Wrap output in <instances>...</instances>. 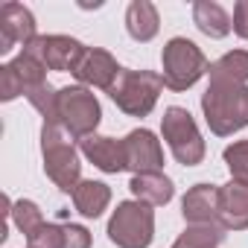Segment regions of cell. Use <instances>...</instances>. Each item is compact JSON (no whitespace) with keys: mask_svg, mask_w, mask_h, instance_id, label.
I'll return each instance as SVG.
<instances>
[{"mask_svg":"<svg viewBox=\"0 0 248 248\" xmlns=\"http://www.w3.org/2000/svg\"><path fill=\"white\" fill-rule=\"evenodd\" d=\"M79 152L102 172L117 175L126 170V146H123V140H114L105 135H88L79 140Z\"/></svg>","mask_w":248,"mask_h":248,"instance_id":"cell-13","label":"cell"},{"mask_svg":"<svg viewBox=\"0 0 248 248\" xmlns=\"http://www.w3.org/2000/svg\"><path fill=\"white\" fill-rule=\"evenodd\" d=\"M161 135L172 152V158L181 164V167H196L204 161V138L196 126V120L187 108L181 105H170L161 117Z\"/></svg>","mask_w":248,"mask_h":248,"instance_id":"cell-5","label":"cell"},{"mask_svg":"<svg viewBox=\"0 0 248 248\" xmlns=\"http://www.w3.org/2000/svg\"><path fill=\"white\" fill-rule=\"evenodd\" d=\"M41 158H44L47 178L59 190L73 193L82 184L79 149L73 146V135L62 126V123H44L41 126Z\"/></svg>","mask_w":248,"mask_h":248,"instance_id":"cell-2","label":"cell"},{"mask_svg":"<svg viewBox=\"0 0 248 248\" xmlns=\"http://www.w3.org/2000/svg\"><path fill=\"white\" fill-rule=\"evenodd\" d=\"M181 216L187 225H219V187L196 184L181 199Z\"/></svg>","mask_w":248,"mask_h":248,"instance_id":"cell-12","label":"cell"},{"mask_svg":"<svg viewBox=\"0 0 248 248\" xmlns=\"http://www.w3.org/2000/svg\"><path fill=\"white\" fill-rule=\"evenodd\" d=\"M27 99H30V105L44 117V123H59V91H56L50 82H44V85L27 91Z\"/></svg>","mask_w":248,"mask_h":248,"instance_id":"cell-23","label":"cell"},{"mask_svg":"<svg viewBox=\"0 0 248 248\" xmlns=\"http://www.w3.org/2000/svg\"><path fill=\"white\" fill-rule=\"evenodd\" d=\"M120 70L123 67L117 64V59L108 50H102V47H85V53H82L73 76L85 88H102V91H108L114 85V79H117Z\"/></svg>","mask_w":248,"mask_h":248,"instance_id":"cell-11","label":"cell"},{"mask_svg":"<svg viewBox=\"0 0 248 248\" xmlns=\"http://www.w3.org/2000/svg\"><path fill=\"white\" fill-rule=\"evenodd\" d=\"M225 242L222 225H187L184 233L172 242V248H219Z\"/></svg>","mask_w":248,"mask_h":248,"instance_id":"cell-20","label":"cell"},{"mask_svg":"<svg viewBox=\"0 0 248 248\" xmlns=\"http://www.w3.org/2000/svg\"><path fill=\"white\" fill-rule=\"evenodd\" d=\"M202 111L216 138H231L248 126V85L210 79L202 93Z\"/></svg>","mask_w":248,"mask_h":248,"instance_id":"cell-1","label":"cell"},{"mask_svg":"<svg viewBox=\"0 0 248 248\" xmlns=\"http://www.w3.org/2000/svg\"><path fill=\"white\" fill-rule=\"evenodd\" d=\"M99 120H102V108L91 88L85 85L59 88V123L73 138L82 140L88 135H96Z\"/></svg>","mask_w":248,"mask_h":248,"instance_id":"cell-7","label":"cell"},{"mask_svg":"<svg viewBox=\"0 0 248 248\" xmlns=\"http://www.w3.org/2000/svg\"><path fill=\"white\" fill-rule=\"evenodd\" d=\"M126 30L135 41L146 44L158 35L161 30V15H158V6L152 0H132L129 9H126Z\"/></svg>","mask_w":248,"mask_h":248,"instance_id":"cell-16","label":"cell"},{"mask_svg":"<svg viewBox=\"0 0 248 248\" xmlns=\"http://www.w3.org/2000/svg\"><path fill=\"white\" fill-rule=\"evenodd\" d=\"M222 158L228 164L231 181L239 187H248V140H233L231 146H225Z\"/></svg>","mask_w":248,"mask_h":248,"instance_id":"cell-24","label":"cell"},{"mask_svg":"<svg viewBox=\"0 0 248 248\" xmlns=\"http://www.w3.org/2000/svg\"><path fill=\"white\" fill-rule=\"evenodd\" d=\"M123 146H126V170H132V175L164 172V149H161V140L155 138V132L135 129L126 135Z\"/></svg>","mask_w":248,"mask_h":248,"instance_id":"cell-9","label":"cell"},{"mask_svg":"<svg viewBox=\"0 0 248 248\" xmlns=\"http://www.w3.org/2000/svg\"><path fill=\"white\" fill-rule=\"evenodd\" d=\"M27 50H32L47 64V70H59V73L70 70L73 73L85 53V44L70 35H38L35 41L27 44Z\"/></svg>","mask_w":248,"mask_h":248,"instance_id":"cell-8","label":"cell"},{"mask_svg":"<svg viewBox=\"0 0 248 248\" xmlns=\"http://www.w3.org/2000/svg\"><path fill=\"white\" fill-rule=\"evenodd\" d=\"M219 225L225 231L248 228V187H239L233 181L219 187Z\"/></svg>","mask_w":248,"mask_h":248,"instance_id":"cell-14","label":"cell"},{"mask_svg":"<svg viewBox=\"0 0 248 248\" xmlns=\"http://www.w3.org/2000/svg\"><path fill=\"white\" fill-rule=\"evenodd\" d=\"M38 32H35V15L24 6V3H9L0 6V53H9L15 44H30L35 41Z\"/></svg>","mask_w":248,"mask_h":248,"instance_id":"cell-10","label":"cell"},{"mask_svg":"<svg viewBox=\"0 0 248 248\" xmlns=\"http://www.w3.org/2000/svg\"><path fill=\"white\" fill-rule=\"evenodd\" d=\"M233 32L248 41V0H239L233 6Z\"/></svg>","mask_w":248,"mask_h":248,"instance_id":"cell-28","label":"cell"},{"mask_svg":"<svg viewBox=\"0 0 248 248\" xmlns=\"http://www.w3.org/2000/svg\"><path fill=\"white\" fill-rule=\"evenodd\" d=\"M62 231H64V248H91V231L85 228V225H73V222H67V225H62Z\"/></svg>","mask_w":248,"mask_h":248,"instance_id":"cell-27","label":"cell"},{"mask_svg":"<svg viewBox=\"0 0 248 248\" xmlns=\"http://www.w3.org/2000/svg\"><path fill=\"white\" fill-rule=\"evenodd\" d=\"M9 64H12V70L21 76V82H24L27 91H32V88H38V85L47 82V64H44L32 50H27V47H24ZM24 96H27V93H24Z\"/></svg>","mask_w":248,"mask_h":248,"instance_id":"cell-21","label":"cell"},{"mask_svg":"<svg viewBox=\"0 0 248 248\" xmlns=\"http://www.w3.org/2000/svg\"><path fill=\"white\" fill-rule=\"evenodd\" d=\"M108 202H111V187L102 184V181L88 178V181H82V184L73 190V207H76V213H82L85 219L102 216L105 207H108Z\"/></svg>","mask_w":248,"mask_h":248,"instance_id":"cell-18","label":"cell"},{"mask_svg":"<svg viewBox=\"0 0 248 248\" xmlns=\"http://www.w3.org/2000/svg\"><path fill=\"white\" fill-rule=\"evenodd\" d=\"M9 219L15 222V228L30 239V236H35L47 222H44V213H41V207L35 204V202H30V199H21V202H12V210H9Z\"/></svg>","mask_w":248,"mask_h":248,"instance_id":"cell-22","label":"cell"},{"mask_svg":"<svg viewBox=\"0 0 248 248\" xmlns=\"http://www.w3.org/2000/svg\"><path fill=\"white\" fill-rule=\"evenodd\" d=\"M129 190L138 202L149 204V207H164L172 202L175 196V184L172 178H167L164 172H143V175H132Z\"/></svg>","mask_w":248,"mask_h":248,"instance_id":"cell-15","label":"cell"},{"mask_svg":"<svg viewBox=\"0 0 248 248\" xmlns=\"http://www.w3.org/2000/svg\"><path fill=\"white\" fill-rule=\"evenodd\" d=\"M193 24L207 38H225L233 30L231 15L216 3V0H196V3H193Z\"/></svg>","mask_w":248,"mask_h":248,"instance_id":"cell-17","label":"cell"},{"mask_svg":"<svg viewBox=\"0 0 248 248\" xmlns=\"http://www.w3.org/2000/svg\"><path fill=\"white\" fill-rule=\"evenodd\" d=\"M27 248H64V231H62V225L47 222L35 236L27 239Z\"/></svg>","mask_w":248,"mask_h":248,"instance_id":"cell-25","label":"cell"},{"mask_svg":"<svg viewBox=\"0 0 248 248\" xmlns=\"http://www.w3.org/2000/svg\"><path fill=\"white\" fill-rule=\"evenodd\" d=\"M21 93H27L21 76L12 70V64H3V67H0V99H3V102H12V99L21 96Z\"/></svg>","mask_w":248,"mask_h":248,"instance_id":"cell-26","label":"cell"},{"mask_svg":"<svg viewBox=\"0 0 248 248\" xmlns=\"http://www.w3.org/2000/svg\"><path fill=\"white\" fill-rule=\"evenodd\" d=\"M105 233L117 248H149L155 239V210L138 199L120 202Z\"/></svg>","mask_w":248,"mask_h":248,"instance_id":"cell-6","label":"cell"},{"mask_svg":"<svg viewBox=\"0 0 248 248\" xmlns=\"http://www.w3.org/2000/svg\"><path fill=\"white\" fill-rule=\"evenodd\" d=\"M207 56L202 53V47L190 38H170L161 50V76H164V85L175 93L193 88L204 73H207Z\"/></svg>","mask_w":248,"mask_h":248,"instance_id":"cell-4","label":"cell"},{"mask_svg":"<svg viewBox=\"0 0 248 248\" xmlns=\"http://www.w3.org/2000/svg\"><path fill=\"white\" fill-rule=\"evenodd\" d=\"M164 76L155 70H129L123 67L108 88L111 102L129 117H149L152 108L158 105V96L164 91Z\"/></svg>","mask_w":248,"mask_h":248,"instance_id":"cell-3","label":"cell"},{"mask_svg":"<svg viewBox=\"0 0 248 248\" xmlns=\"http://www.w3.org/2000/svg\"><path fill=\"white\" fill-rule=\"evenodd\" d=\"M207 76L210 79H222V82H239V85H245L248 82V50H231L222 59L210 62Z\"/></svg>","mask_w":248,"mask_h":248,"instance_id":"cell-19","label":"cell"}]
</instances>
